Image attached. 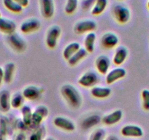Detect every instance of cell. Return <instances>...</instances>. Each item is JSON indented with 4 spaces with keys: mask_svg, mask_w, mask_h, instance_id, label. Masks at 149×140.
I'll use <instances>...</instances> for the list:
<instances>
[{
    "mask_svg": "<svg viewBox=\"0 0 149 140\" xmlns=\"http://www.w3.org/2000/svg\"><path fill=\"white\" fill-rule=\"evenodd\" d=\"M61 94L67 104L73 109H78L82 104V96L74 86L71 84H65L61 88Z\"/></svg>",
    "mask_w": 149,
    "mask_h": 140,
    "instance_id": "1",
    "label": "cell"
},
{
    "mask_svg": "<svg viewBox=\"0 0 149 140\" xmlns=\"http://www.w3.org/2000/svg\"><path fill=\"white\" fill-rule=\"evenodd\" d=\"M61 28L58 25H53L48 29L45 37V43L49 49H55L61 37Z\"/></svg>",
    "mask_w": 149,
    "mask_h": 140,
    "instance_id": "2",
    "label": "cell"
},
{
    "mask_svg": "<svg viewBox=\"0 0 149 140\" xmlns=\"http://www.w3.org/2000/svg\"><path fill=\"white\" fill-rule=\"evenodd\" d=\"M49 114L48 108L45 105H40L37 107L32 113V118H31V125L30 128H36L37 127L41 125V123Z\"/></svg>",
    "mask_w": 149,
    "mask_h": 140,
    "instance_id": "3",
    "label": "cell"
},
{
    "mask_svg": "<svg viewBox=\"0 0 149 140\" xmlns=\"http://www.w3.org/2000/svg\"><path fill=\"white\" fill-rule=\"evenodd\" d=\"M97 28V23L94 20L86 19L78 21L74 26V33L78 35L93 32Z\"/></svg>",
    "mask_w": 149,
    "mask_h": 140,
    "instance_id": "4",
    "label": "cell"
},
{
    "mask_svg": "<svg viewBox=\"0 0 149 140\" xmlns=\"http://www.w3.org/2000/svg\"><path fill=\"white\" fill-rule=\"evenodd\" d=\"M113 15L116 21L120 24H125L130 21L131 18V12L130 9L121 5L114 6L113 9Z\"/></svg>",
    "mask_w": 149,
    "mask_h": 140,
    "instance_id": "5",
    "label": "cell"
},
{
    "mask_svg": "<svg viewBox=\"0 0 149 140\" xmlns=\"http://www.w3.org/2000/svg\"><path fill=\"white\" fill-rule=\"evenodd\" d=\"M100 81L98 75L94 71H88L83 74L78 79V82L81 86L90 88L96 86Z\"/></svg>",
    "mask_w": 149,
    "mask_h": 140,
    "instance_id": "6",
    "label": "cell"
},
{
    "mask_svg": "<svg viewBox=\"0 0 149 140\" xmlns=\"http://www.w3.org/2000/svg\"><path fill=\"white\" fill-rule=\"evenodd\" d=\"M7 40L11 48H13L17 53H23L26 49V42L24 38L17 33H13L8 35Z\"/></svg>",
    "mask_w": 149,
    "mask_h": 140,
    "instance_id": "7",
    "label": "cell"
},
{
    "mask_svg": "<svg viewBox=\"0 0 149 140\" xmlns=\"http://www.w3.org/2000/svg\"><path fill=\"white\" fill-rule=\"evenodd\" d=\"M41 27V22L35 18H30L21 23L20 30L23 34H31L38 31Z\"/></svg>",
    "mask_w": 149,
    "mask_h": 140,
    "instance_id": "8",
    "label": "cell"
},
{
    "mask_svg": "<svg viewBox=\"0 0 149 140\" xmlns=\"http://www.w3.org/2000/svg\"><path fill=\"white\" fill-rule=\"evenodd\" d=\"M119 39L113 32H106L102 36L100 40L101 46L104 49H113L118 45Z\"/></svg>",
    "mask_w": 149,
    "mask_h": 140,
    "instance_id": "9",
    "label": "cell"
},
{
    "mask_svg": "<svg viewBox=\"0 0 149 140\" xmlns=\"http://www.w3.org/2000/svg\"><path fill=\"white\" fill-rule=\"evenodd\" d=\"M44 92V89L36 85H28L23 90L22 94L25 99L29 101H35L41 97Z\"/></svg>",
    "mask_w": 149,
    "mask_h": 140,
    "instance_id": "10",
    "label": "cell"
},
{
    "mask_svg": "<svg viewBox=\"0 0 149 140\" xmlns=\"http://www.w3.org/2000/svg\"><path fill=\"white\" fill-rule=\"evenodd\" d=\"M127 75V71L122 67L113 69L108 72L105 77V82L107 85H111L119 80L123 79Z\"/></svg>",
    "mask_w": 149,
    "mask_h": 140,
    "instance_id": "11",
    "label": "cell"
},
{
    "mask_svg": "<svg viewBox=\"0 0 149 140\" xmlns=\"http://www.w3.org/2000/svg\"><path fill=\"white\" fill-rule=\"evenodd\" d=\"M40 8L42 16L46 19L53 18L55 12L54 0H40Z\"/></svg>",
    "mask_w": 149,
    "mask_h": 140,
    "instance_id": "12",
    "label": "cell"
},
{
    "mask_svg": "<svg viewBox=\"0 0 149 140\" xmlns=\"http://www.w3.org/2000/svg\"><path fill=\"white\" fill-rule=\"evenodd\" d=\"M54 124L56 128L65 131L71 132L75 130V125L72 121L64 117L58 116L54 119Z\"/></svg>",
    "mask_w": 149,
    "mask_h": 140,
    "instance_id": "13",
    "label": "cell"
},
{
    "mask_svg": "<svg viewBox=\"0 0 149 140\" xmlns=\"http://www.w3.org/2000/svg\"><path fill=\"white\" fill-rule=\"evenodd\" d=\"M123 118V112L121 110H116L102 118V122L106 125H113L118 123Z\"/></svg>",
    "mask_w": 149,
    "mask_h": 140,
    "instance_id": "14",
    "label": "cell"
},
{
    "mask_svg": "<svg viewBox=\"0 0 149 140\" xmlns=\"http://www.w3.org/2000/svg\"><path fill=\"white\" fill-rule=\"evenodd\" d=\"M95 67L97 72L101 75H107L110 67V60L107 55H101L95 60Z\"/></svg>",
    "mask_w": 149,
    "mask_h": 140,
    "instance_id": "15",
    "label": "cell"
},
{
    "mask_svg": "<svg viewBox=\"0 0 149 140\" xmlns=\"http://www.w3.org/2000/svg\"><path fill=\"white\" fill-rule=\"evenodd\" d=\"M121 135L125 137L139 138L143 136V131L140 126L136 125H124L121 130Z\"/></svg>",
    "mask_w": 149,
    "mask_h": 140,
    "instance_id": "16",
    "label": "cell"
},
{
    "mask_svg": "<svg viewBox=\"0 0 149 140\" xmlns=\"http://www.w3.org/2000/svg\"><path fill=\"white\" fill-rule=\"evenodd\" d=\"M16 28L17 26L15 21L5 17L0 18V31L2 33L10 35L15 33Z\"/></svg>",
    "mask_w": 149,
    "mask_h": 140,
    "instance_id": "17",
    "label": "cell"
},
{
    "mask_svg": "<svg viewBox=\"0 0 149 140\" xmlns=\"http://www.w3.org/2000/svg\"><path fill=\"white\" fill-rule=\"evenodd\" d=\"M129 51L125 46H118L113 57V62L116 66H121L128 57Z\"/></svg>",
    "mask_w": 149,
    "mask_h": 140,
    "instance_id": "18",
    "label": "cell"
},
{
    "mask_svg": "<svg viewBox=\"0 0 149 140\" xmlns=\"http://www.w3.org/2000/svg\"><path fill=\"white\" fill-rule=\"evenodd\" d=\"M10 94L7 90L0 91V112L6 113L10 111Z\"/></svg>",
    "mask_w": 149,
    "mask_h": 140,
    "instance_id": "19",
    "label": "cell"
},
{
    "mask_svg": "<svg viewBox=\"0 0 149 140\" xmlns=\"http://www.w3.org/2000/svg\"><path fill=\"white\" fill-rule=\"evenodd\" d=\"M111 89L107 87L102 86H94L91 88V94L94 98H99V99H104L107 98L111 95Z\"/></svg>",
    "mask_w": 149,
    "mask_h": 140,
    "instance_id": "20",
    "label": "cell"
},
{
    "mask_svg": "<svg viewBox=\"0 0 149 140\" xmlns=\"http://www.w3.org/2000/svg\"><path fill=\"white\" fill-rule=\"evenodd\" d=\"M4 82L7 84L10 83L13 81L15 72V64L13 62H8L3 68Z\"/></svg>",
    "mask_w": 149,
    "mask_h": 140,
    "instance_id": "21",
    "label": "cell"
},
{
    "mask_svg": "<svg viewBox=\"0 0 149 140\" xmlns=\"http://www.w3.org/2000/svg\"><path fill=\"white\" fill-rule=\"evenodd\" d=\"M101 121L102 118H100V115L94 114V115H89L87 118H84L81 123V126L84 129H89V128L98 125Z\"/></svg>",
    "mask_w": 149,
    "mask_h": 140,
    "instance_id": "22",
    "label": "cell"
},
{
    "mask_svg": "<svg viewBox=\"0 0 149 140\" xmlns=\"http://www.w3.org/2000/svg\"><path fill=\"white\" fill-rule=\"evenodd\" d=\"M96 40H97V35L94 31L88 33L86 35L84 39V48L88 53H91L94 51Z\"/></svg>",
    "mask_w": 149,
    "mask_h": 140,
    "instance_id": "23",
    "label": "cell"
},
{
    "mask_svg": "<svg viewBox=\"0 0 149 140\" xmlns=\"http://www.w3.org/2000/svg\"><path fill=\"white\" fill-rule=\"evenodd\" d=\"M88 53L86 51L85 48H81L79 51H77L70 59L67 60V63L71 67H74L83 61L87 56Z\"/></svg>",
    "mask_w": 149,
    "mask_h": 140,
    "instance_id": "24",
    "label": "cell"
},
{
    "mask_svg": "<svg viewBox=\"0 0 149 140\" xmlns=\"http://www.w3.org/2000/svg\"><path fill=\"white\" fill-rule=\"evenodd\" d=\"M81 48V45L78 42H72L67 45L63 51V57L65 60H69Z\"/></svg>",
    "mask_w": 149,
    "mask_h": 140,
    "instance_id": "25",
    "label": "cell"
},
{
    "mask_svg": "<svg viewBox=\"0 0 149 140\" xmlns=\"http://www.w3.org/2000/svg\"><path fill=\"white\" fill-rule=\"evenodd\" d=\"M107 0H95V2L91 9V13L93 15H101L107 8Z\"/></svg>",
    "mask_w": 149,
    "mask_h": 140,
    "instance_id": "26",
    "label": "cell"
},
{
    "mask_svg": "<svg viewBox=\"0 0 149 140\" xmlns=\"http://www.w3.org/2000/svg\"><path fill=\"white\" fill-rule=\"evenodd\" d=\"M21 112L22 115V121L27 127H31V118H32V110L28 105H23L21 108Z\"/></svg>",
    "mask_w": 149,
    "mask_h": 140,
    "instance_id": "27",
    "label": "cell"
},
{
    "mask_svg": "<svg viewBox=\"0 0 149 140\" xmlns=\"http://www.w3.org/2000/svg\"><path fill=\"white\" fill-rule=\"evenodd\" d=\"M24 96H23L22 93L21 92H16L11 96L10 98V105L11 107L13 109H19L21 108L24 105Z\"/></svg>",
    "mask_w": 149,
    "mask_h": 140,
    "instance_id": "28",
    "label": "cell"
},
{
    "mask_svg": "<svg viewBox=\"0 0 149 140\" xmlns=\"http://www.w3.org/2000/svg\"><path fill=\"white\" fill-rule=\"evenodd\" d=\"M2 2L5 8L13 13H21L24 9L14 0H2Z\"/></svg>",
    "mask_w": 149,
    "mask_h": 140,
    "instance_id": "29",
    "label": "cell"
},
{
    "mask_svg": "<svg viewBox=\"0 0 149 140\" xmlns=\"http://www.w3.org/2000/svg\"><path fill=\"white\" fill-rule=\"evenodd\" d=\"M46 134V129L42 125L34 128V131L30 135L29 140H44Z\"/></svg>",
    "mask_w": 149,
    "mask_h": 140,
    "instance_id": "30",
    "label": "cell"
},
{
    "mask_svg": "<svg viewBox=\"0 0 149 140\" xmlns=\"http://www.w3.org/2000/svg\"><path fill=\"white\" fill-rule=\"evenodd\" d=\"M78 7V0H67L64 12L67 15H72L77 10Z\"/></svg>",
    "mask_w": 149,
    "mask_h": 140,
    "instance_id": "31",
    "label": "cell"
},
{
    "mask_svg": "<svg viewBox=\"0 0 149 140\" xmlns=\"http://www.w3.org/2000/svg\"><path fill=\"white\" fill-rule=\"evenodd\" d=\"M106 132L102 128H97L91 133L89 140H104Z\"/></svg>",
    "mask_w": 149,
    "mask_h": 140,
    "instance_id": "32",
    "label": "cell"
},
{
    "mask_svg": "<svg viewBox=\"0 0 149 140\" xmlns=\"http://www.w3.org/2000/svg\"><path fill=\"white\" fill-rule=\"evenodd\" d=\"M142 106L144 110L149 111V90L144 89L141 92Z\"/></svg>",
    "mask_w": 149,
    "mask_h": 140,
    "instance_id": "33",
    "label": "cell"
},
{
    "mask_svg": "<svg viewBox=\"0 0 149 140\" xmlns=\"http://www.w3.org/2000/svg\"><path fill=\"white\" fill-rule=\"evenodd\" d=\"M8 120L6 118H0V134L2 136L5 135L8 130Z\"/></svg>",
    "mask_w": 149,
    "mask_h": 140,
    "instance_id": "34",
    "label": "cell"
},
{
    "mask_svg": "<svg viewBox=\"0 0 149 140\" xmlns=\"http://www.w3.org/2000/svg\"><path fill=\"white\" fill-rule=\"evenodd\" d=\"M94 2H95V0H83L81 2V8L85 10L90 9V8L91 9Z\"/></svg>",
    "mask_w": 149,
    "mask_h": 140,
    "instance_id": "35",
    "label": "cell"
},
{
    "mask_svg": "<svg viewBox=\"0 0 149 140\" xmlns=\"http://www.w3.org/2000/svg\"><path fill=\"white\" fill-rule=\"evenodd\" d=\"M14 1L16 2L19 5H21L23 8H26L29 4V0H14Z\"/></svg>",
    "mask_w": 149,
    "mask_h": 140,
    "instance_id": "36",
    "label": "cell"
},
{
    "mask_svg": "<svg viewBox=\"0 0 149 140\" xmlns=\"http://www.w3.org/2000/svg\"><path fill=\"white\" fill-rule=\"evenodd\" d=\"M15 140H26V136L24 132H20L15 136Z\"/></svg>",
    "mask_w": 149,
    "mask_h": 140,
    "instance_id": "37",
    "label": "cell"
},
{
    "mask_svg": "<svg viewBox=\"0 0 149 140\" xmlns=\"http://www.w3.org/2000/svg\"><path fill=\"white\" fill-rule=\"evenodd\" d=\"M4 82V72L3 68L0 67V85H2V82Z\"/></svg>",
    "mask_w": 149,
    "mask_h": 140,
    "instance_id": "38",
    "label": "cell"
},
{
    "mask_svg": "<svg viewBox=\"0 0 149 140\" xmlns=\"http://www.w3.org/2000/svg\"><path fill=\"white\" fill-rule=\"evenodd\" d=\"M104 140H119V139H118V137H116V136L110 135V136H108L107 137H106L105 139Z\"/></svg>",
    "mask_w": 149,
    "mask_h": 140,
    "instance_id": "39",
    "label": "cell"
},
{
    "mask_svg": "<svg viewBox=\"0 0 149 140\" xmlns=\"http://www.w3.org/2000/svg\"><path fill=\"white\" fill-rule=\"evenodd\" d=\"M45 140H56L55 139H54L53 137H48Z\"/></svg>",
    "mask_w": 149,
    "mask_h": 140,
    "instance_id": "40",
    "label": "cell"
},
{
    "mask_svg": "<svg viewBox=\"0 0 149 140\" xmlns=\"http://www.w3.org/2000/svg\"><path fill=\"white\" fill-rule=\"evenodd\" d=\"M147 7H148V9L149 10V0L148 1V2H147Z\"/></svg>",
    "mask_w": 149,
    "mask_h": 140,
    "instance_id": "41",
    "label": "cell"
},
{
    "mask_svg": "<svg viewBox=\"0 0 149 140\" xmlns=\"http://www.w3.org/2000/svg\"><path fill=\"white\" fill-rule=\"evenodd\" d=\"M0 140H3V139H2V136L0 134Z\"/></svg>",
    "mask_w": 149,
    "mask_h": 140,
    "instance_id": "42",
    "label": "cell"
},
{
    "mask_svg": "<svg viewBox=\"0 0 149 140\" xmlns=\"http://www.w3.org/2000/svg\"><path fill=\"white\" fill-rule=\"evenodd\" d=\"M2 17V14H1V12H0V18Z\"/></svg>",
    "mask_w": 149,
    "mask_h": 140,
    "instance_id": "43",
    "label": "cell"
},
{
    "mask_svg": "<svg viewBox=\"0 0 149 140\" xmlns=\"http://www.w3.org/2000/svg\"><path fill=\"white\" fill-rule=\"evenodd\" d=\"M118 1H124V0H118Z\"/></svg>",
    "mask_w": 149,
    "mask_h": 140,
    "instance_id": "44",
    "label": "cell"
}]
</instances>
